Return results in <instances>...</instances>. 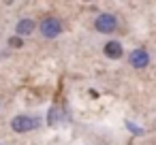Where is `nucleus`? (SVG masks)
<instances>
[{
    "label": "nucleus",
    "mask_w": 156,
    "mask_h": 145,
    "mask_svg": "<svg viewBox=\"0 0 156 145\" xmlns=\"http://www.w3.org/2000/svg\"><path fill=\"white\" fill-rule=\"evenodd\" d=\"M94 28H96L101 34H109V32H113V30L118 28V19H115V15H111V13H101V15L96 17V22H94Z\"/></svg>",
    "instance_id": "nucleus-1"
},
{
    "label": "nucleus",
    "mask_w": 156,
    "mask_h": 145,
    "mask_svg": "<svg viewBox=\"0 0 156 145\" xmlns=\"http://www.w3.org/2000/svg\"><path fill=\"white\" fill-rule=\"evenodd\" d=\"M11 126L15 132H28V130H34L39 126V119H34L30 115H17V117H13Z\"/></svg>",
    "instance_id": "nucleus-2"
},
{
    "label": "nucleus",
    "mask_w": 156,
    "mask_h": 145,
    "mask_svg": "<svg viewBox=\"0 0 156 145\" xmlns=\"http://www.w3.org/2000/svg\"><path fill=\"white\" fill-rule=\"evenodd\" d=\"M60 32H62V26H60V22H58L56 17H45V19L41 22V34H43V36L54 39V36H58Z\"/></svg>",
    "instance_id": "nucleus-3"
},
{
    "label": "nucleus",
    "mask_w": 156,
    "mask_h": 145,
    "mask_svg": "<svg viewBox=\"0 0 156 145\" xmlns=\"http://www.w3.org/2000/svg\"><path fill=\"white\" fill-rule=\"evenodd\" d=\"M128 62H130V66H135V68H143V66L150 64V56H147L145 49H135V51L128 56Z\"/></svg>",
    "instance_id": "nucleus-4"
},
{
    "label": "nucleus",
    "mask_w": 156,
    "mask_h": 145,
    "mask_svg": "<svg viewBox=\"0 0 156 145\" xmlns=\"http://www.w3.org/2000/svg\"><path fill=\"white\" fill-rule=\"evenodd\" d=\"M105 56L111 58V60H118V58L122 56V45H120L118 41H109V43L105 45Z\"/></svg>",
    "instance_id": "nucleus-5"
},
{
    "label": "nucleus",
    "mask_w": 156,
    "mask_h": 145,
    "mask_svg": "<svg viewBox=\"0 0 156 145\" xmlns=\"http://www.w3.org/2000/svg\"><path fill=\"white\" fill-rule=\"evenodd\" d=\"M32 30H34V22H32V19H22V22L17 24V34H22V36H24V34H30Z\"/></svg>",
    "instance_id": "nucleus-6"
},
{
    "label": "nucleus",
    "mask_w": 156,
    "mask_h": 145,
    "mask_svg": "<svg viewBox=\"0 0 156 145\" xmlns=\"http://www.w3.org/2000/svg\"><path fill=\"white\" fill-rule=\"evenodd\" d=\"M9 45H11V47H22L24 41H22L20 36H13V39H9Z\"/></svg>",
    "instance_id": "nucleus-7"
},
{
    "label": "nucleus",
    "mask_w": 156,
    "mask_h": 145,
    "mask_svg": "<svg viewBox=\"0 0 156 145\" xmlns=\"http://www.w3.org/2000/svg\"><path fill=\"white\" fill-rule=\"evenodd\" d=\"M126 126H128V128H130V130H133V132H137V134H139V132H141V130H139V128H137V126H133V124H126Z\"/></svg>",
    "instance_id": "nucleus-8"
}]
</instances>
